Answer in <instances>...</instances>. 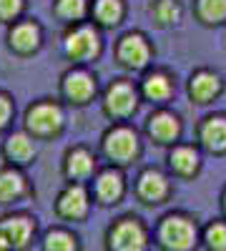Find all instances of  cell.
<instances>
[{"instance_id":"7c38bea8","label":"cell","mask_w":226,"mask_h":251,"mask_svg":"<svg viewBox=\"0 0 226 251\" xmlns=\"http://www.w3.org/2000/svg\"><path fill=\"white\" fill-rule=\"evenodd\" d=\"M63 126V111L55 103H40L28 113V128L38 136H53Z\"/></svg>"},{"instance_id":"f546056e","label":"cell","mask_w":226,"mask_h":251,"mask_svg":"<svg viewBox=\"0 0 226 251\" xmlns=\"http://www.w3.org/2000/svg\"><path fill=\"white\" fill-rule=\"evenodd\" d=\"M221 211H224V216H226V188H224V194H221Z\"/></svg>"},{"instance_id":"3957f363","label":"cell","mask_w":226,"mask_h":251,"mask_svg":"<svg viewBox=\"0 0 226 251\" xmlns=\"http://www.w3.org/2000/svg\"><path fill=\"white\" fill-rule=\"evenodd\" d=\"M108 244H111V249H121V251H141L149 246V231L138 219L126 216L111 228Z\"/></svg>"},{"instance_id":"6da1fadb","label":"cell","mask_w":226,"mask_h":251,"mask_svg":"<svg viewBox=\"0 0 226 251\" xmlns=\"http://www.w3.org/2000/svg\"><path fill=\"white\" fill-rule=\"evenodd\" d=\"M158 244L169 251H191L199 244V226L186 214H169L158 224Z\"/></svg>"},{"instance_id":"5b68a950","label":"cell","mask_w":226,"mask_h":251,"mask_svg":"<svg viewBox=\"0 0 226 251\" xmlns=\"http://www.w3.org/2000/svg\"><path fill=\"white\" fill-rule=\"evenodd\" d=\"M221 91H224V80L211 68H199L189 78V96H191L194 103H199V106L214 103L221 96Z\"/></svg>"},{"instance_id":"8992f818","label":"cell","mask_w":226,"mask_h":251,"mask_svg":"<svg viewBox=\"0 0 226 251\" xmlns=\"http://www.w3.org/2000/svg\"><path fill=\"white\" fill-rule=\"evenodd\" d=\"M196 141L203 151H209L214 156L226 153V116L214 113L203 118L196 128Z\"/></svg>"},{"instance_id":"484cf974","label":"cell","mask_w":226,"mask_h":251,"mask_svg":"<svg viewBox=\"0 0 226 251\" xmlns=\"http://www.w3.org/2000/svg\"><path fill=\"white\" fill-rule=\"evenodd\" d=\"M55 10L66 20H80L88 13V0H58Z\"/></svg>"},{"instance_id":"8fae6325","label":"cell","mask_w":226,"mask_h":251,"mask_svg":"<svg viewBox=\"0 0 226 251\" xmlns=\"http://www.w3.org/2000/svg\"><path fill=\"white\" fill-rule=\"evenodd\" d=\"M169 169L181 176V178H191L201 169V151L199 146L191 143H174V149L169 153Z\"/></svg>"},{"instance_id":"ba28073f","label":"cell","mask_w":226,"mask_h":251,"mask_svg":"<svg viewBox=\"0 0 226 251\" xmlns=\"http://www.w3.org/2000/svg\"><path fill=\"white\" fill-rule=\"evenodd\" d=\"M146 131H149L151 141H156L158 146H174L181 138L183 126H181V118L176 113L161 108V111L151 113V118L146 123Z\"/></svg>"},{"instance_id":"9c48e42d","label":"cell","mask_w":226,"mask_h":251,"mask_svg":"<svg viewBox=\"0 0 226 251\" xmlns=\"http://www.w3.org/2000/svg\"><path fill=\"white\" fill-rule=\"evenodd\" d=\"M66 53L73 60H93L100 53V38L93 28L80 25L66 35Z\"/></svg>"},{"instance_id":"4fadbf2b","label":"cell","mask_w":226,"mask_h":251,"mask_svg":"<svg viewBox=\"0 0 226 251\" xmlns=\"http://www.w3.org/2000/svg\"><path fill=\"white\" fill-rule=\"evenodd\" d=\"M30 234H33L30 219H25V216L5 219L3 224H0V241H3L0 246H15V249H20V246L28 244Z\"/></svg>"},{"instance_id":"277c9868","label":"cell","mask_w":226,"mask_h":251,"mask_svg":"<svg viewBox=\"0 0 226 251\" xmlns=\"http://www.w3.org/2000/svg\"><path fill=\"white\" fill-rule=\"evenodd\" d=\"M103 106H106V113L113 116V118H128L138 106V93L133 88V83H128V80L111 83L108 91H106Z\"/></svg>"},{"instance_id":"7a4b0ae2","label":"cell","mask_w":226,"mask_h":251,"mask_svg":"<svg viewBox=\"0 0 226 251\" xmlns=\"http://www.w3.org/2000/svg\"><path fill=\"white\" fill-rule=\"evenodd\" d=\"M103 151L116 163H131L141 151L138 133L128 126H116L103 136Z\"/></svg>"},{"instance_id":"30bf717a","label":"cell","mask_w":226,"mask_h":251,"mask_svg":"<svg viewBox=\"0 0 226 251\" xmlns=\"http://www.w3.org/2000/svg\"><path fill=\"white\" fill-rule=\"evenodd\" d=\"M136 194L141 201L146 203H163L171 194V183L166 178V174L158 171V169H146L141 176H138V183H136Z\"/></svg>"},{"instance_id":"9a60e30c","label":"cell","mask_w":226,"mask_h":251,"mask_svg":"<svg viewBox=\"0 0 226 251\" xmlns=\"http://www.w3.org/2000/svg\"><path fill=\"white\" fill-rule=\"evenodd\" d=\"M176 86H174V78L166 71H153L143 78V96L153 103H166L171 100Z\"/></svg>"},{"instance_id":"f1b7e54d","label":"cell","mask_w":226,"mask_h":251,"mask_svg":"<svg viewBox=\"0 0 226 251\" xmlns=\"http://www.w3.org/2000/svg\"><path fill=\"white\" fill-rule=\"evenodd\" d=\"M10 113H13V106H10V100H8L5 96H0V128H3V126L8 123Z\"/></svg>"},{"instance_id":"603a6c76","label":"cell","mask_w":226,"mask_h":251,"mask_svg":"<svg viewBox=\"0 0 226 251\" xmlns=\"http://www.w3.org/2000/svg\"><path fill=\"white\" fill-rule=\"evenodd\" d=\"M201 241L209 251H226V219H214L203 228Z\"/></svg>"},{"instance_id":"5bb4252c","label":"cell","mask_w":226,"mask_h":251,"mask_svg":"<svg viewBox=\"0 0 226 251\" xmlns=\"http://www.w3.org/2000/svg\"><path fill=\"white\" fill-rule=\"evenodd\" d=\"M63 91L73 103H88L96 96V80L86 71H73L63 80Z\"/></svg>"},{"instance_id":"ac0fdd59","label":"cell","mask_w":226,"mask_h":251,"mask_svg":"<svg viewBox=\"0 0 226 251\" xmlns=\"http://www.w3.org/2000/svg\"><path fill=\"white\" fill-rule=\"evenodd\" d=\"M194 13L203 25H224L226 23V0H194Z\"/></svg>"},{"instance_id":"4316f807","label":"cell","mask_w":226,"mask_h":251,"mask_svg":"<svg viewBox=\"0 0 226 251\" xmlns=\"http://www.w3.org/2000/svg\"><path fill=\"white\" fill-rule=\"evenodd\" d=\"M46 249H60V251H71L75 249V239L66 231H50L46 236Z\"/></svg>"},{"instance_id":"2e32d148","label":"cell","mask_w":226,"mask_h":251,"mask_svg":"<svg viewBox=\"0 0 226 251\" xmlns=\"http://www.w3.org/2000/svg\"><path fill=\"white\" fill-rule=\"evenodd\" d=\"M58 211L66 219H83L88 214V194L83 186H71L58 199Z\"/></svg>"},{"instance_id":"52a82bcc","label":"cell","mask_w":226,"mask_h":251,"mask_svg":"<svg viewBox=\"0 0 226 251\" xmlns=\"http://www.w3.org/2000/svg\"><path fill=\"white\" fill-rule=\"evenodd\" d=\"M116 53H118V60L126 68L141 71V68H146L149 60H151V43L146 40V35H141V33H126L121 38Z\"/></svg>"},{"instance_id":"d4e9b609","label":"cell","mask_w":226,"mask_h":251,"mask_svg":"<svg viewBox=\"0 0 226 251\" xmlns=\"http://www.w3.org/2000/svg\"><path fill=\"white\" fill-rule=\"evenodd\" d=\"M5 151H8V156H10L13 161H18V163H28V161L33 158V153H35V146H33V141H30L28 136L18 133V136H10V138H8Z\"/></svg>"},{"instance_id":"e0dca14e","label":"cell","mask_w":226,"mask_h":251,"mask_svg":"<svg viewBox=\"0 0 226 251\" xmlns=\"http://www.w3.org/2000/svg\"><path fill=\"white\" fill-rule=\"evenodd\" d=\"M123 191H126V183H123V176L118 171H103L96 181V196L100 203H116Z\"/></svg>"},{"instance_id":"cb8c5ba5","label":"cell","mask_w":226,"mask_h":251,"mask_svg":"<svg viewBox=\"0 0 226 251\" xmlns=\"http://www.w3.org/2000/svg\"><path fill=\"white\" fill-rule=\"evenodd\" d=\"M25 191L23 176L15 171H3L0 174V203H8L13 199H18L20 194Z\"/></svg>"},{"instance_id":"d6986e66","label":"cell","mask_w":226,"mask_h":251,"mask_svg":"<svg viewBox=\"0 0 226 251\" xmlns=\"http://www.w3.org/2000/svg\"><path fill=\"white\" fill-rule=\"evenodd\" d=\"M93 169H96V158H93L86 149H75V151H71V153H68L66 171H68V176H71V178L83 181V178H88V176L93 174Z\"/></svg>"},{"instance_id":"ffe728a7","label":"cell","mask_w":226,"mask_h":251,"mask_svg":"<svg viewBox=\"0 0 226 251\" xmlns=\"http://www.w3.org/2000/svg\"><path fill=\"white\" fill-rule=\"evenodd\" d=\"M149 10H151L153 20L158 25H163V28L176 25L181 20V15H183V8H181L178 0H153Z\"/></svg>"},{"instance_id":"44dd1931","label":"cell","mask_w":226,"mask_h":251,"mask_svg":"<svg viewBox=\"0 0 226 251\" xmlns=\"http://www.w3.org/2000/svg\"><path fill=\"white\" fill-rule=\"evenodd\" d=\"M10 43H13V48H18L20 53L35 50L38 43H40V30H38V25H33V23L18 25V28L13 30V35H10Z\"/></svg>"},{"instance_id":"83f0119b","label":"cell","mask_w":226,"mask_h":251,"mask_svg":"<svg viewBox=\"0 0 226 251\" xmlns=\"http://www.w3.org/2000/svg\"><path fill=\"white\" fill-rule=\"evenodd\" d=\"M23 10V0H0V18H15Z\"/></svg>"},{"instance_id":"7402d4cb","label":"cell","mask_w":226,"mask_h":251,"mask_svg":"<svg viewBox=\"0 0 226 251\" xmlns=\"http://www.w3.org/2000/svg\"><path fill=\"white\" fill-rule=\"evenodd\" d=\"M93 13L100 25H118L126 8H123V0H96Z\"/></svg>"}]
</instances>
